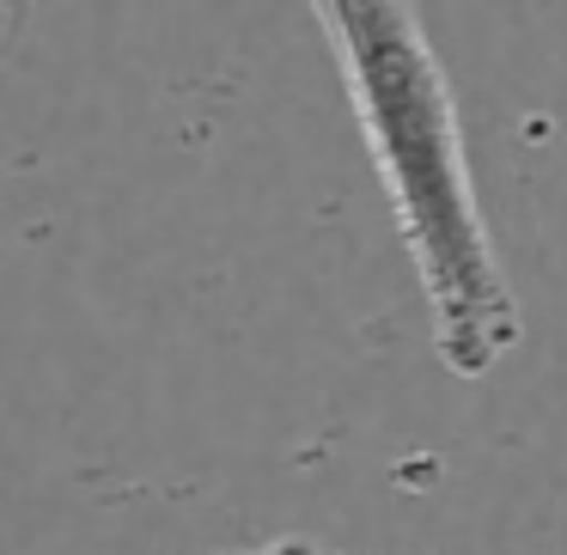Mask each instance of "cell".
<instances>
[{
	"label": "cell",
	"instance_id": "obj_1",
	"mask_svg": "<svg viewBox=\"0 0 567 555\" xmlns=\"http://www.w3.org/2000/svg\"><path fill=\"white\" fill-rule=\"evenodd\" d=\"M342 68L372 172L391 196L433 323V354L457 379H482L518 348V299L501 269L476 177L464 160L457 99L415 7L330 0L311 7Z\"/></svg>",
	"mask_w": 567,
	"mask_h": 555
}]
</instances>
